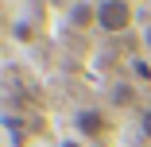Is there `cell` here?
Returning a JSON list of instances; mask_svg holds the SVG:
<instances>
[{"label":"cell","mask_w":151,"mask_h":147,"mask_svg":"<svg viewBox=\"0 0 151 147\" xmlns=\"http://www.w3.org/2000/svg\"><path fill=\"white\" fill-rule=\"evenodd\" d=\"M97 27L105 35H120L132 27V0H101L97 4Z\"/></svg>","instance_id":"1"},{"label":"cell","mask_w":151,"mask_h":147,"mask_svg":"<svg viewBox=\"0 0 151 147\" xmlns=\"http://www.w3.org/2000/svg\"><path fill=\"white\" fill-rule=\"evenodd\" d=\"M78 132H81L85 139H101V136L109 132L105 112H97V108H81V112H78Z\"/></svg>","instance_id":"2"},{"label":"cell","mask_w":151,"mask_h":147,"mask_svg":"<svg viewBox=\"0 0 151 147\" xmlns=\"http://www.w3.org/2000/svg\"><path fill=\"white\" fill-rule=\"evenodd\" d=\"M70 19H74V27H81V31H85V27H93V23H97V12L89 8V4H78Z\"/></svg>","instance_id":"3"},{"label":"cell","mask_w":151,"mask_h":147,"mask_svg":"<svg viewBox=\"0 0 151 147\" xmlns=\"http://www.w3.org/2000/svg\"><path fill=\"white\" fill-rule=\"evenodd\" d=\"M139 124H143V136H147V139H151V105H147V108H143V116H139Z\"/></svg>","instance_id":"4"},{"label":"cell","mask_w":151,"mask_h":147,"mask_svg":"<svg viewBox=\"0 0 151 147\" xmlns=\"http://www.w3.org/2000/svg\"><path fill=\"white\" fill-rule=\"evenodd\" d=\"M132 97H136V93H132V89H128V85H124V89H120V93H116V101H120V105H128V101H132Z\"/></svg>","instance_id":"5"},{"label":"cell","mask_w":151,"mask_h":147,"mask_svg":"<svg viewBox=\"0 0 151 147\" xmlns=\"http://www.w3.org/2000/svg\"><path fill=\"white\" fill-rule=\"evenodd\" d=\"M58 147H85V143H81V139H62Z\"/></svg>","instance_id":"6"},{"label":"cell","mask_w":151,"mask_h":147,"mask_svg":"<svg viewBox=\"0 0 151 147\" xmlns=\"http://www.w3.org/2000/svg\"><path fill=\"white\" fill-rule=\"evenodd\" d=\"M143 39H147V47H151V27H147V35H143Z\"/></svg>","instance_id":"7"}]
</instances>
